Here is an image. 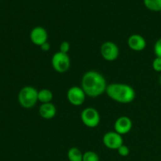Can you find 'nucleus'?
Listing matches in <instances>:
<instances>
[{"label": "nucleus", "instance_id": "obj_1", "mask_svg": "<svg viewBox=\"0 0 161 161\" xmlns=\"http://www.w3.org/2000/svg\"><path fill=\"white\" fill-rule=\"evenodd\" d=\"M106 80L102 74L97 71L91 70L83 74L81 80V87L86 96L97 97L106 91Z\"/></svg>", "mask_w": 161, "mask_h": 161}, {"label": "nucleus", "instance_id": "obj_2", "mask_svg": "<svg viewBox=\"0 0 161 161\" xmlns=\"http://www.w3.org/2000/svg\"><path fill=\"white\" fill-rule=\"evenodd\" d=\"M105 93L112 100L121 104L130 103L136 97L135 89L131 86L120 83L108 84Z\"/></svg>", "mask_w": 161, "mask_h": 161}, {"label": "nucleus", "instance_id": "obj_3", "mask_svg": "<svg viewBox=\"0 0 161 161\" xmlns=\"http://www.w3.org/2000/svg\"><path fill=\"white\" fill-rule=\"evenodd\" d=\"M38 92L36 87L31 86H25L20 89L18 93V102L23 108H31L38 102Z\"/></svg>", "mask_w": 161, "mask_h": 161}, {"label": "nucleus", "instance_id": "obj_4", "mask_svg": "<svg viewBox=\"0 0 161 161\" xmlns=\"http://www.w3.org/2000/svg\"><path fill=\"white\" fill-rule=\"evenodd\" d=\"M51 64L52 67L56 72L59 73H64L70 69L71 60L68 53L58 51L53 53L52 56Z\"/></svg>", "mask_w": 161, "mask_h": 161}, {"label": "nucleus", "instance_id": "obj_5", "mask_svg": "<svg viewBox=\"0 0 161 161\" xmlns=\"http://www.w3.org/2000/svg\"><path fill=\"white\" fill-rule=\"evenodd\" d=\"M80 118L86 127L94 128L97 127L101 122V116L98 111L93 107H87L82 111Z\"/></svg>", "mask_w": 161, "mask_h": 161}, {"label": "nucleus", "instance_id": "obj_6", "mask_svg": "<svg viewBox=\"0 0 161 161\" xmlns=\"http://www.w3.org/2000/svg\"><path fill=\"white\" fill-rule=\"evenodd\" d=\"M101 55L102 58L108 61H113L119 57V50L118 46L111 41L105 42L100 49Z\"/></svg>", "mask_w": 161, "mask_h": 161}, {"label": "nucleus", "instance_id": "obj_7", "mask_svg": "<svg viewBox=\"0 0 161 161\" xmlns=\"http://www.w3.org/2000/svg\"><path fill=\"white\" fill-rule=\"evenodd\" d=\"M86 94L81 86H73L67 91V99L71 105L74 106L82 105L86 99Z\"/></svg>", "mask_w": 161, "mask_h": 161}, {"label": "nucleus", "instance_id": "obj_8", "mask_svg": "<svg viewBox=\"0 0 161 161\" xmlns=\"http://www.w3.org/2000/svg\"><path fill=\"white\" fill-rule=\"evenodd\" d=\"M102 142L105 147L109 149H116L117 150L122 145H124V139L122 135L117 132L108 131L104 135Z\"/></svg>", "mask_w": 161, "mask_h": 161}, {"label": "nucleus", "instance_id": "obj_9", "mask_svg": "<svg viewBox=\"0 0 161 161\" xmlns=\"http://www.w3.org/2000/svg\"><path fill=\"white\" fill-rule=\"evenodd\" d=\"M30 39L34 45L40 47L42 44L47 42L48 33L43 27H35L30 32Z\"/></svg>", "mask_w": 161, "mask_h": 161}, {"label": "nucleus", "instance_id": "obj_10", "mask_svg": "<svg viewBox=\"0 0 161 161\" xmlns=\"http://www.w3.org/2000/svg\"><path fill=\"white\" fill-rule=\"evenodd\" d=\"M133 127L132 120L128 116H123L117 118L114 124V130L121 135L128 134Z\"/></svg>", "mask_w": 161, "mask_h": 161}, {"label": "nucleus", "instance_id": "obj_11", "mask_svg": "<svg viewBox=\"0 0 161 161\" xmlns=\"http://www.w3.org/2000/svg\"><path fill=\"white\" fill-rule=\"evenodd\" d=\"M127 45L133 51L140 52L146 49V40L141 35L134 34L129 36L127 39Z\"/></svg>", "mask_w": 161, "mask_h": 161}, {"label": "nucleus", "instance_id": "obj_12", "mask_svg": "<svg viewBox=\"0 0 161 161\" xmlns=\"http://www.w3.org/2000/svg\"><path fill=\"white\" fill-rule=\"evenodd\" d=\"M39 113L41 117L44 119H51L56 116V106L52 102L42 104L39 106Z\"/></svg>", "mask_w": 161, "mask_h": 161}, {"label": "nucleus", "instance_id": "obj_13", "mask_svg": "<svg viewBox=\"0 0 161 161\" xmlns=\"http://www.w3.org/2000/svg\"><path fill=\"white\" fill-rule=\"evenodd\" d=\"M53 93L49 89H42L38 92V101L42 104L50 103L53 100Z\"/></svg>", "mask_w": 161, "mask_h": 161}, {"label": "nucleus", "instance_id": "obj_14", "mask_svg": "<svg viewBox=\"0 0 161 161\" xmlns=\"http://www.w3.org/2000/svg\"><path fill=\"white\" fill-rule=\"evenodd\" d=\"M83 153L80 149L72 147L68 151V159L69 161H83Z\"/></svg>", "mask_w": 161, "mask_h": 161}, {"label": "nucleus", "instance_id": "obj_15", "mask_svg": "<svg viewBox=\"0 0 161 161\" xmlns=\"http://www.w3.org/2000/svg\"><path fill=\"white\" fill-rule=\"evenodd\" d=\"M143 3L149 10L161 12V0H143Z\"/></svg>", "mask_w": 161, "mask_h": 161}, {"label": "nucleus", "instance_id": "obj_16", "mask_svg": "<svg viewBox=\"0 0 161 161\" xmlns=\"http://www.w3.org/2000/svg\"><path fill=\"white\" fill-rule=\"evenodd\" d=\"M83 161H100L99 156L94 151H86L83 153Z\"/></svg>", "mask_w": 161, "mask_h": 161}, {"label": "nucleus", "instance_id": "obj_17", "mask_svg": "<svg viewBox=\"0 0 161 161\" xmlns=\"http://www.w3.org/2000/svg\"><path fill=\"white\" fill-rule=\"evenodd\" d=\"M153 69L155 72H161V58L156 57L155 59L153 61Z\"/></svg>", "mask_w": 161, "mask_h": 161}, {"label": "nucleus", "instance_id": "obj_18", "mask_svg": "<svg viewBox=\"0 0 161 161\" xmlns=\"http://www.w3.org/2000/svg\"><path fill=\"white\" fill-rule=\"evenodd\" d=\"M153 50L156 57L161 58V38L156 41L155 44H154Z\"/></svg>", "mask_w": 161, "mask_h": 161}, {"label": "nucleus", "instance_id": "obj_19", "mask_svg": "<svg viewBox=\"0 0 161 161\" xmlns=\"http://www.w3.org/2000/svg\"><path fill=\"white\" fill-rule=\"evenodd\" d=\"M70 50V44L68 41H63L61 42L59 47V51L61 53H68Z\"/></svg>", "mask_w": 161, "mask_h": 161}, {"label": "nucleus", "instance_id": "obj_20", "mask_svg": "<svg viewBox=\"0 0 161 161\" xmlns=\"http://www.w3.org/2000/svg\"><path fill=\"white\" fill-rule=\"evenodd\" d=\"M118 153L121 156V157H127L130 154V149L127 147L125 145H122L119 149H117Z\"/></svg>", "mask_w": 161, "mask_h": 161}, {"label": "nucleus", "instance_id": "obj_21", "mask_svg": "<svg viewBox=\"0 0 161 161\" xmlns=\"http://www.w3.org/2000/svg\"><path fill=\"white\" fill-rule=\"evenodd\" d=\"M40 48H41V50H42V51L47 52V51H48V50L50 49V43H49L48 42H45V43L42 44V45L41 46Z\"/></svg>", "mask_w": 161, "mask_h": 161}, {"label": "nucleus", "instance_id": "obj_22", "mask_svg": "<svg viewBox=\"0 0 161 161\" xmlns=\"http://www.w3.org/2000/svg\"><path fill=\"white\" fill-rule=\"evenodd\" d=\"M159 83H160V84L161 86V75H160V78H159Z\"/></svg>", "mask_w": 161, "mask_h": 161}]
</instances>
